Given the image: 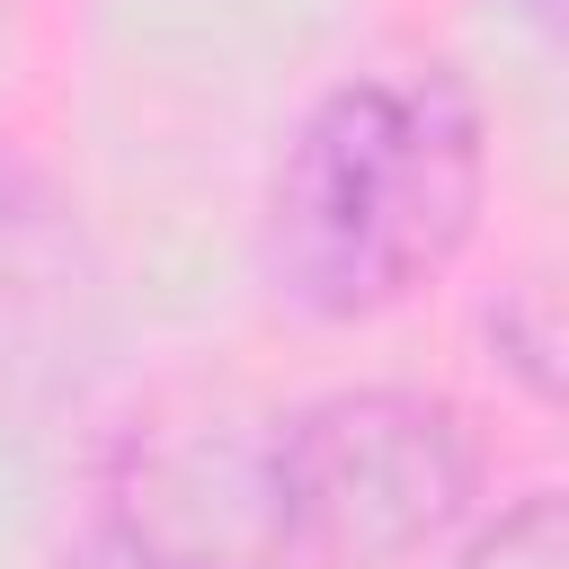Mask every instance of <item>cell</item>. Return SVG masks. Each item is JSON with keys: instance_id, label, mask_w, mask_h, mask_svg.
I'll use <instances>...</instances> for the list:
<instances>
[{"instance_id": "obj_1", "label": "cell", "mask_w": 569, "mask_h": 569, "mask_svg": "<svg viewBox=\"0 0 569 569\" xmlns=\"http://www.w3.org/2000/svg\"><path fill=\"white\" fill-rule=\"evenodd\" d=\"M489 204V116L453 62H382L320 89L258 196L267 293L302 320H373L436 284Z\"/></svg>"}, {"instance_id": "obj_2", "label": "cell", "mask_w": 569, "mask_h": 569, "mask_svg": "<svg viewBox=\"0 0 569 569\" xmlns=\"http://www.w3.org/2000/svg\"><path fill=\"white\" fill-rule=\"evenodd\" d=\"M480 489V436L445 391L356 382L302 400L267 462L258 516L284 560L311 569H391L462 525Z\"/></svg>"}, {"instance_id": "obj_3", "label": "cell", "mask_w": 569, "mask_h": 569, "mask_svg": "<svg viewBox=\"0 0 569 569\" xmlns=\"http://www.w3.org/2000/svg\"><path fill=\"white\" fill-rule=\"evenodd\" d=\"M462 569H569V507H560V489H525L516 507H498L471 533Z\"/></svg>"}, {"instance_id": "obj_4", "label": "cell", "mask_w": 569, "mask_h": 569, "mask_svg": "<svg viewBox=\"0 0 569 569\" xmlns=\"http://www.w3.org/2000/svg\"><path fill=\"white\" fill-rule=\"evenodd\" d=\"M489 347L516 365V382H525V391H542V400H551V382H560V329H551V293H542V284L498 293V311H489Z\"/></svg>"}, {"instance_id": "obj_5", "label": "cell", "mask_w": 569, "mask_h": 569, "mask_svg": "<svg viewBox=\"0 0 569 569\" xmlns=\"http://www.w3.org/2000/svg\"><path fill=\"white\" fill-rule=\"evenodd\" d=\"M62 569H204L187 542H169L151 516H98Z\"/></svg>"}, {"instance_id": "obj_6", "label": "cell", "mask_w": 569, "mask_h": 569, "mask_svg": "<svg viewBox=\"0 0 569 569\" xmlns=\"http://www.w3.org/2000/svg\"><path fill=\"white\" fill-rule=\"evenodd\" d=\"M516 18H525L533 36H560V0H516Z\"/></svg>"}]
</instances>
